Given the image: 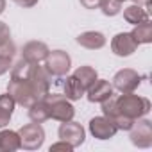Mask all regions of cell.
<instances>
[{
    "mask_svg": "<svg viewBox=\"0 0 152 152\" xmlns=\"http://www.w3.org/2000/svg\"><path fill=\"white\" fill-rule=\"evenodd\" d=\"M131 131V141L132 145L140 147V148H148L152 147V124L148 120H145L143 116L134 120Z\"/></svg>",
    "mask_w": 152,
    "mask_h": 152,
    "instance_id": "6",
    "label": "cell"
},
{
    "mask_svg": "<svg viewBox=\"0 0 152 152\" xmlns=\"http://www.w3.org/2000/svg\"><path fill=\"white\" fill-rule=\"evenodd\" d=\"M79 2H81L86 9H97L99 4H100V0H79Z\"/></svg>",
    "mask_w": 152,
    "mask_h": 152,
    "instance_id": "26",
    "label": "cell"
},
{
    "mask_svg": "<svg viewBox=\"0 0 152 152\" xmlns=\"http://www.w3.org/2000/svg\"><path fill=\"white\" fill-rule=\"evenodd\" d=\"M115 104H116L118 113L131 118V120H138V118L145 116L150 111V100L145 99V97L134 95L132 91L131 93H122L118 99H115Z\"/></svg>",
    "mask_w": 152,
    "mask_h": 152,
    "instance_id": "1",
    "label": "cell"
},
{
    "mask_svg": "<svg viewBox=\"0 0 152 152\" xmlns=\"http://www.w3.org/2000/svg\"><path fill=\"white\" fill-rule=\"evenodd\" d=\"M77 43L88 50H99L106 45V36L99 31H88L77 36Z\"/></svg>",
    "mask_w": 152,
    "mask_h": 152,
    "instance_id": "13",
    "label": "cell"
},
{
    "mask_svg": "<svg viewBox=\"0 0 152 152\" xmlns=\"http://www.w3.org/2000/svg\"><path fill=\"white\" fill-rule=\"evenodd\" d=\"M4 9H6V0H0V15L4 13Z\"/></svg>",
    "mask_w": 152,
    "mask_h": 152,
    "instance_id": "28",
    "label": "cell"
},
{
    "mask_svg": "<svg viewBox=\"0 0 152 152\" xmlns=\"http://www.w3.org/2000/svg\"><path fill=\"white\" fill-rule=\"evenodd\" d=\"M29 118L36 124H43L50 118V109H48L47 99H39L29 106Z\"/></svg>",
    "mask_w": 152,
    "mask_h": 152,
    "instance_id": "14",
    "label": "cell"
},
{
    "mask_svg": "<svg viewBox=\"0 0 152 152\" xmlns=\"http://www.w3.org/2000/svg\"><path fill=\"white\" fill-rule=\"evenodd\" d=\"M131 34H132V38H134V41H136L138 45L150 43V41H152V23H150L148 20L143 22V23H138Z\"/></svg>",
    "mask_w": 152,
    "mask_h": 152,
    "instance_id": "21",
    "label": "cell"
},
{
    "mask_svg": "<svg viewBox=\"0 0 152 152\" xmlns=\"http://www.w3.org/2000/svg\"><path fill=\"white\" fill-rule=\"evenodd\" d=\"M141 83V75L131 68H124L115 73L113 77V88L118 90L120 93H131L134 91Z\"/></svg>",
    "mask_w": 152,
    "mask_h": 152,
    "instance_id": "7",
    "label": "cell"
},
{
    "mask_svg": "<svg viewBox=\"0 0 152 152\" xmlns=\"http://www.w3.org/2000/svg\"><path fill=\"white\" fill-rule=\"evenodd\" d=\"M47 102H48V109H50V118L57 120V122H68V120H73V115H75V107L72 106V102L63 97V95H47L45 97Z\"/></svg>",
    "mask_w": 152,
    "mask_h": 152,
    "instance_id": "3",
    "label": "cell"
},
{
    "mask_svg": "<svg viewBox=\"0 0 152 152\" xmlns=\"http://www.w3.org/2000/svg\"><path fill=\"white\" fill-rule=\"evenodd\" d=\"M120 2H122V4H124V2H125V0H120Z\"/></svg>",
    "mask_w": 152,
    "mask_h": 152,
    "instance_id": "29",
    "label": "cell"
},
{
    "mask_svg": "<svg viewBox=\"0 0 152 152\" xmlns=\"http://www.w3.org/2000/svg\"><path fill=\"white\" fill-rule=\"evenodd\" d=\"M13 2L20 7H23V9H29V7H34L39 0H13Z\"/></svg>",
    "mask_w": 152,
    "mask_h": 152,
    "instance_id": "25",
    "label": "cell"
},
{
    "mask_svg": "<svg viewBox=\"0 0 152 152\" xmlns=\"http://www.w3.org/2000/svg\"><path fill=\"white\" fill-rule=\"evenodd\" d=\"M86 90L83 88V84L73 77V75H68L66 83H64V97L68 100H79L81 97H84Z\"/></svg>",
    "mask_w": 152,
    "mask_h": 152,
    "instance_id": "19",
    "label": "cell"
},
{
    "mask_svg": "<svg viewBox=\"0 0 152 152\" xmlns=\"http://www.w3.org/2000/svg\"><path fill=\"white\" fill-rule=\"evenodd\" d=\"M7 93L13 97V100L16 104H20L23 107H29L32 102L38 100L31 83L25 81V79H11L9 84H7Z\"/></svg>",
    "mask_w": 152,
    "mask_h": 152,
    "instance_id": "4",
    "label": "cell"
},
{
    "mask_svg": "<svg viewBox=\"0 0 152 152\" xmlns=\"http://www.w3.org/2000/svg\"><path fill=\"white\" fill-rule=\"evenodd\" d=\"M15 106H16V102L13 100V97L9 93L0 95V129L9 124L13 111H15Z\"/></svg>",
    "mask_w": 152,
    "mask_h": 152,
    "instance_id": "17",
    "label": "cell"
},
{
    "mask_svg": "<svg viewBox=\"0 0 152 152\" xmlns=\"http://www.w3.org/2000/svg\"><path fill=\"white\" fill-rule=\"evenodd\" d=\"M90 132L97 140H109V138H113L118 132V129L115 127V124L109 118H106V116H95V118L90 120Z\"/></svg>",
    "mask_w": 152,
    "mask_h": 152,
    "instance_id": "10",
    "label": "cell"
},
{
    "mask_svg": "<svg viewBox=\"0 0 152 152\" xmlns=\"http://www.w3.org/2000/svg\"><path fill=\"white\" fill-rule=\"evenodd\" d=\"M99 7L102 9L106 16H116L122 11V2L120 0H100Z\"/></svg>",
    "mask_w": 152,
    "mask_h": 152,
    "instance_id": "22",
    "label": "cell"
},
{
    "mask_svg": "<svg viewBox=\"0 0 152 152\" xmlns=\"http://www.w3.org/2000/svg\"><path fill=\"white\" fill-rule=\"evenodd\" d=\"M73 77L83 84L84 90H88V88L99 79V75H97V70L91 68V66H79L77 70L73 72Z\"/></svg>",
    "mask_w": 152,
    "mask_h": 152,
    "instance_id": "20",
    "label": "cell"
},
{
    "mask_svg": "<svg viewBox=\"0 0 152 152\" xmlns=\"http://www.w3.org/2000/svg\"><path fill=\"white\" fill-rule=\"evenodd\" d=\"M7 41H11V31L7 27V23L0 22V45H4Z\"/></svg>",
    "mask_w": 152,
    "mask_h": 152,
    "instance_id": "23",
    "label": "cell"
},
{
    "mask_svg": "<svg viewBox=\"0 0 152 152\" xmlns=\"http://www.w3.org/2000/svg\"><path fill=\"white\" fill-rule=\"evenodd\" d=\"M138 43L134 41V38H132V34L131 32H118L115 38H113V41H111V50L116 54V56H120V57H129V56H132L136 50H138Z\"/></svg>",
    "mask_w": 152,
    "mask_h": 152,
    "instance_id": "9",
    "label": "cell"
},
{
    "mask_svg": "<svg viewBox=\"0 0 152 152\" xmlns=\"http://www.w3.org/2000/svg\"><path fill=\"white\" fill-rule=\"evenodd\" d=\"M113 91H115V88H113V84H111L109 81L97 79V81L86 90L84 95L88 97L90 102H104V100H107V99L113 97Z\"/></svg>",
    "mask_w": 152,
    "mask_h": 152,
    "instance_id": "11",
    "label": "cell"
},
{
    "mask_svg": "<svg viewBox=\"0 0 152 152\" xmlns=\"http://www.w3.org/2000/svg\"><path fill=\"white\" fill-rule=\"evenodd\" d=\"M73 147L70 145V143H66V141H57V143H54V145H50V152H57V150H66V152H70Z\"/></svg>",
    "mask_w": 152,
    "mask_h": 152,
    "instance_id": "24",
    "label": "cell"
},
{
    "mask_svg": "<svg viewBox=\"0 0 152 152\" xmlns=\"http://www.w3.org/2000/svg\"><path fill=\"white\" fill-rule=\"evenodd\" d=\"M134 4H140V6L145 4L147 7H150V0H134Z\"/></svg>",
    "mask_w": 152,
    "mask_h": 152,
    "instance_id": "27",
    "label": "cell"
},
{
    "mask_svg": "<svg viewBox=\"0 0 152 152\" xmlns=\"http://www.w3.org/2000/svg\"><path fill=\"white\" fill-rule=\"evenodd\" d=\"M59 138L66 143H70L73 148L79 147L84 143V138H86V132H84V127L77 122H61L59 125Z\"/></svg>",
    "mask_w": 152,
    "mask_h": 152,
    "instance_id": "8",
    "label": "cell"
},
{
    "mask_svg": "<svg viewBox=\"0 0 152 152\" xmlns=\"http://www.w3.org/2000/svg\"><path fill=\"white\" fill-rule=\"evenodd\" d=\"M22 148V143H20V134L16 131H0V150L2 152H13V150H18Z\"/></svg>",
    "mask_w": 152,
    "mask_h": 152,
    "instance_id": "15",
    "label": "cell"
},
{
    "mask_svg": "<svg viewBox=\"0 0 152 152\" xmlns=\"http://www.w3.org/2000/svg\"><path fill=\"white\" fill-rule=\"evenodd\" d=\"M15 54H16V47H15L13 41H7L4 45H0V75L9 72V68L13 66Z\"/></svg>",
    "mask_w": 152,
    "mask_h": 152,
    "instance_id": "16",
    "label": "cell"
},
{
    "mask_svg": "<svg viewBox=\"0 0 152 152\" xmlns=\"http://www.w3.org/2000/svg\"><path fill=\"white\" fill-rule=\"evenodd\" d=\"M18 134H20L22 148H25V150H38L45 141V131H43L41 124H36V122L23 125L18 131Z\"/></svg>",
    "mask_w": 152,
    "mask_h": 152,
    "instance_id": "5",
    "label": "cell"
},
{
    "mask_svg": "<svg viewBox=\"0 0 152 152\" xmlns=\"http://www.w3.org/2000/svg\"><path fill=\"white\" fill-rule=\"evenodd\" d=\"M43 68L50 77H64L72 68V57L64 50H52L48 52Z\"/></svg>",
    "mask_w": 152,
    "mask_h": 152,
    "instance_id": "2",
    "label": "cell"
},
{
    "mask_svg": "<svg viewBox=\"0 0 152 152\" xmlns=\"http://www.w3.org/2000/svg\"><path fill=\"white\" fill-rule=\"evenodd\" d=\"M124 18L127 23H132V25H138V23H143L148 20V13L147 9H143L140 4H132L129 7H125L124 11Z\"/></svg>",
    "mask_w": 152,
    "mask_h": 152,
    "instance_id": "18",
    "label": "cell"
},
{
    "mask_svg": "<svg viewBox=\"0 0 152 152\" xmlns=\"http://www.w3.org/2000/svg\"><path fill=\"white\" fill-rule=\"evenodd\" d=\"M48 47L43 41H29L23 48H22V59L29 61V63H43L48 56Z\"/></svg>",
    "mask_w": 152,
    "mask_h": 152,
    "instance_id": "12",
    "label": "cell"
}]
</instances>
